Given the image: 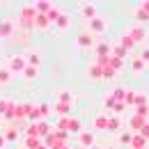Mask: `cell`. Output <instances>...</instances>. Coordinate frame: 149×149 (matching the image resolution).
<instances>
[{
  "label": "cell",
  "mask_w": 149,
  "mask_h": 149,
  "mask_svg": "<svg viewBox=\"0 0 149 149\" xmlns=\"http://www.w3.org/2000/svg\"><path fill=\"white\" fill-rule=\"evenodd\" d=\"M145 7H147V9H149V0H147V2H145Z\"/></svg>",
  "instance_id": "6da1fadb"
}]
</instances>
